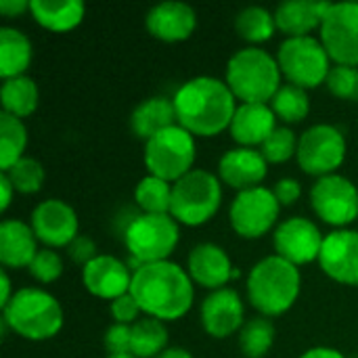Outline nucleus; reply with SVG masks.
I'll return each instance as SVG.
<instances>
[{"label":"nucleus","mask_w":358,"mask_h":358,"mask_svg":"<svg viewBox=\"0 0 358 358\" xmlns=\"http://www.w3.org/2000/svg\"><path fill=\"white\" fill-rule=\"evenodd\" d=\"M145 25L147 31L162 42H180L195 31L197 15L185 2H162L147 13Z\"/></svg>","instance_id":"aec40b11"},{"label":"nucleus","mask_w":358,"mask_h":358,"mask_svg":"<svg viewBox=\"0 0 358 358\" xmlns=\"http://www.w3.org/2000/svg\"><path fill=\"white\" fill-rule=\"evenodd\" d=\"M0 289H2V294H0V306L4 308L10 302V298H13V294H10V279L6 275V268H2V273H0Z\"/></svg>","instance_id":"49530a36"},{"label":"nucleus","mask_w":358,"mask_h":358,"mask_svg":"<svg viewBox=\"0 0 358 358\" xmlns=\"http://www.w3.org/2000/svg\"><path fill=\"white\" fill-rule=\"evenodd\" d=\"M107 358H134V357H130V355H122V357H107Z\"/></svg>","instance_id":"09e8293b"},{"label":"nucleus","mask_w":358,"mask_h":358,"mask_svg":"<svg viewBox=\"0 0 358 358\" xmlns=\"http://www.w3.org/2000/svg\"><path fill=\"white\" fill-rule=\"evenodd\" d=\"M300 287V268L277 254L262 258L248 279L250 302L262 317H279L287 313L296 304Z\"/></svg>","instance_id":"7ed1b4c3"},{"label":"nucleus","mask_w":358,"mask_h":358,"mask_svg":"<svg viewBox=\"0 0 358 358\" xmlns=\"http://www.w3.org/2000/svg\"><path fill=\"white\" fill-rule=\"evenodd\" d=\"M0 101H2V111L15 117H27L36 111L38 107V86L31 78L19 76L4 80L0 88Z\"/></svg>","instance_id":"cd10ccee"},{"label":"nucleus","mask_w":358,"mask_h":358,"mask_svg":"<svg viewBox=\"0 0 358 358\" xmlns=\"http://www.w3.org/2000/svg\"><path fill=\"white\" fill-rule=\"evenodd\" d=\"M329 92L342 101H358V67L350 65H334L327 80H325Z\"/></svg>","instance_id":"e433bc0d"},{"label":"nucleus","mask_w":358,"mask_h":358,"mask_svg":"<svg viewBox=\"0 0 358 358\" xmlns=\"http://www.w3.org/2000/svg\"><path fill=\"white\" fill-rule=\"evenodd\" d=\"M134 201L143 210V214H170L172 185L149 174L136 185Z\"/></svg>","instance_id":"473e14b6"},{"label":"nucleus","mask_w":358,"mask_h":358,"mask_svg":"<svg viewBox=\"0 0 358 358\" xmlns=\"http://www.w3.org/2000/svg\"><path fill=\"white\" fill-rule=\"evenodd\" d=\"M273 193H275V197H277V201L281 206H292V203H296L300 199L302 187H300V182L296 178H281L275 185Z\"/></svg>","instance_id":"79ce46f5"},{"label":"nucleus","mask_w":358,"mask_h":358,"mask_svg":"<svg viewBox=\"0 0 358 358\" xmlns=\"http://www.w3.org/2000/svg\"><path fill=\"white\" fill-rule=\"evenodd\" d=\"M2 323L17 336L42 342L55 338L63 327V308L55 296L38 287H23L2 308Z\"/></svg>","instance_id":"20e7f679"},{"label":"nucleus","mask_w":358,"mask_h":358,"mask_svg":"<svg viewBox=\"0 0 358 358\" xmlns=\"http://www.w3.org/2000/svg\"><path fill=\"white\" fill-rule=\"evenodd\" d=\"M271 109L275 111V115L287 124H296L302 122L308 111H310V101L304 88L296 86V84H283L277 94L271 101Z\"/></svg>","instance_id":"72a5a7b5"},{"label":"nucleus","mask_w":358,"mask_h":358,"mask_svg":"<svg viewBox=\"0 0 358 358\" xmlns=\"http://www.w3.org/2000/svg\"><path fill=\"white\" fill-rule=\"evenodd\" d=\"M329 6L331 2L323 0H287L277 6L275 21L277 27L289 38H302L321 27Z\"/></svg>","instance_id":"5701e85b"},{"label":"nucleus","mask_w":358,"mask_h":358,"mask_svg":"<svg viewBox=\"0 0 358 358\" xmlns=\"http://www.w3.org/2000/svg\"><path fill=\"white\" fill-rule=\"evenodd\" d=\"M298 141L300 138H296V132L292 128H277L262 145L260 153L268 164H283L298 153Z\"/></svg>","instance_id":"c9c22d12"},{"label":"nucleus","mask_w":358,"mask_h":358,"mask_svg":"<svg viewBox=\"0 0 358 358\" xmlns=\"http://www.w3.org/2000/svg\"><path fill=\"white\" fill-rule=\"evenodd\" d=\"M31 42L15 27H0V76L19 78L31 63Z\"/></svg>","instance_id":"bb28decb"},{"label":"nucleus","mask_w":358,"mask_h":358,"mask_svg":"<svg viewBox=\"0 0 358 358\" xmlns=\"http://www.w3.org/2000/svg\"><path fill=\"white\" fill-rule=\"evenodd\" d=\"M176 122L193 136H216L231 128L235 117V94L229 84L212 78L199 76L185 82L174 94Z\"/></svg>","instance_id":"f03ea898"},{"label":"nucleus","mask_w":358,"mask_h":358,"mask_svg":"<svg viewBox=\"0 0 358 358\" xmlns=\"http://www.w3.org/2000/svg\"><path fill=\"white\" fill-rule=\"evenodd\" d=\"M235 29L243 40H248L252 44H260V42H266L273 38V34L277 29V21L268 8L248 6L235 17Z\"/></svg>","instance_id":"7c9ffc66"},{"label":"nucleus","mask_w":358,"mask_h":358,"mask_svg":"<svg viewBox=\"0 0 358 358\" xmlns=\"http://www.w3.org/2000/svg\"><path fill=\"white\" fill-rule=\"evenodd\" d=\"M222 201V187L216 174L191 170L172 185L170 216L187 227H199L214 218Z\"/></svg>","instance_id":"423d86ee"},{"label":"nucleus","mask_w":358,"mask_h":358,"mask_svg":"<svg viewBox=\"0 0 358 358\" xmlns=\"http://www.w3.org/2000/svg\"><path fill=\"white\" fill-rule=\"evenodd\" d=\"M27 145V130L15 115L0 113V170L8 172L23 155Z\"/></svg>","instance_id":"c756f323"},{"label":"nucleus","mask_w":358,"mask_h":358,"mask_svg":"<svg viewBox=\"0 0 358 358\" xmlns=\"http://www.w3.org/2000/svg\"><path fill=\"white\" fill-rule=\"evenodd\" d=\"M279 210L281 203L277 201L271 189L256 187V189L241 191L229 210L231 227L243 239H258L275 227L279 218Z\"/></svg>","instance_id":"9b49d317"},{"label":"nucleus","mask_w":358,"mask_h":358,"mask_svg":"<svg viewBox=\"0 0 358 358\" xmlns=\"http://www.w3.org/2000/svg\"><path fill=\"white\" fill-rule=\"evenodd\" d=\"M300 358H346L340 350L336 348H325V346H319V348H310L306 350Z\"/></svg>","instance_id":"a18cd8bd"},{"label":"nucleus","mask_w":358,"mask_h":358,"mask_svg":"<svg viewBox=\"0 0 358 358\" xmlns=\"http://www.w3.org/2000/svg\"><path fill=\"white\" fill-rule=\"evenodd\" d=\"M29 275L40 283H52L63 275V260L50 248L40 250L29 264Z\"/></svg>","instance_id":"4c0bfd02"},{"label":"nucleus","mask_w":358,"mask_h":358,"mask_svg":"<svg viewBox=\"0 0 358 358\" xmlns=\"http://www.w3.org/2000/svg\"><path fill=\"white\" fill-rule=\"evenodd\" d=\"M319 264L327 277L342 285L358 287V233L340 229L325 235Z\"/></svg>","instance_id":"dca6fc26"},{"label":"nucleus","mask_w":358,"mask_h":358,"mask_svg":"<svg viewBox=\"0 0 358 358\" xmlns=\"http://www.w3.org/2000/svg\"><path fill=\"white\" fill-rule=\"evenodd\" d=\"M67 252H69L71 260L78 262V264H82V266H86L90 260H94V258L99 256V254H96L94 241H92L90 237H86V235H78V237L67 245Z\"/></svg>","instance_id":"a19ab883"},{"label":"nucleus","mask_w":358,"mask_h":358,"mask_svg":"<svg viewBox=\"0 0 358 358\" xmlns=\"http://www.w3.org/2000/svg\"><path fill=\"white\" fill-rule=\"evenodd\" d=\"M132 275L134 273H130V266L120 258L99 254L82 268V283L92 296L113 302L130 294Z\"/></svg>","instance_id":"f3484780"},{"label":"nucleus","mask_w":358,"mask_h":358,"mask_svg":"<svg viewBox=\"0 0 358 358\" xmlns=\"http://www.w3.org/2000/svg\"><path fill=\"white\" fill-rule=\"evenodd\" d=\"M178 237V222L170 214H134L124 231L126 250L141 266L168 260Z\"/></svg>","instance_id":"0eeeda50"},{"label":"nucleus","mask_w":358,"mask_h":358,"mask_svg":"<svg viewBox=\"0 0 358 358\" xmlns=\"http://www.w3.org/2000/svg\"><path fill=\"white\" fill-rule=\"evenodd\" d=\"M36 233L31 224L21 220H2L0 224V262L6 268H23L31 264L36 254Z\"/></svg>","instance_id":"b1692460"},{"label":"nucleus","mask_w":358,"mask_h":358,"mask_svg":"<svg viewBox=\"0 0 358 358\" xmlns=\"http://www.w3.org/2000/svg\"><path fill=\"white\" fill-rule=\"evenodd\" d=\"M323 241H325V237L319 231V227L313 220L300 218V216L287 218L275 231L277 256H281L283 260H287L296 266L319 260Z\"/></svg>","instance_id":"4468645a"},{"label":"nucleus","mask_w":358,"mask_h":358,"mask_svg":"<svg viewBox=\"0 0 358 358\" xmlns=\"http://www.w3.org/2000/svg\"><path fill=\"white\" fill-rule=\"evenodd\" d=\"M130 344H132V325L113 323L107 329V334H105V348H107L109 357L130 355Z\"/></svg>","instance_id":"58836bf2"},{"label":"nucleus","mask_w":358,"mask_h":358,"mask_svg":"<svg viewBox=\"0 0 358 358\" xmlns=\"http://www.w3.org/2000/svg\"><path fill=\"white\" fill-rule=\"evenodd\" d=\"M31 2L27 0H0V13L4 17H17L25 10H29Z\"/></svg>","instance_id":"37998d69"},{"label":"nucleus","mask_w":358,"mask_h":358,"mask_svg":"<svg viewBox=\"0 0 358 358\" xmlns=\"http://www.w3.org/2000/svg\"><path fill=\"white\" fill-rule=\"evenodd\" d=\"M168 348V329L157 319H138L132 325V344L130 357L157 358Z\"/></svg>","instance_id":"c85d7f7f"},{"label":"nucleus","mask_w":358,"mask_h":358,"mask_svg":"<svg viewBox=\"0 0 358 358\" xmlns=\"http://www.w3.org/2000/svg\"><path fill=\"white\" fill-rule=\"evenodd\" d=\"M29 13L42 27L50 31H69L82 23L86 6L80 0H63V2L31 0Z\"/></svg>","instance_id":"a878e982"},{"label":"nucleus","mask_w":358,"mask_h":358,"mask_svg":"<svg viewBox=\"0 0 358 358\" xmlns=\"http://www.w3.org/2000/svg\"><path fill=\"white\" fill-rule=\"evenodd\" d=\"M245 310L235 289L222 287L212 292L201 304V325L208 336L224 340L245 325Z\"/></svg>","instance_id":"a211bd4d"},{"label":"nucleus","mask_w":358,"mask_h":358,"mask_svg":"<svg viewBox=\"0 0 358 358\" xmlns=\"http://www.w3.org/2000/svg\"><path fill=\"white\" fill-rule=\"evenodd\" d=\"M277 115L264 103H241L231 122V136L241 147L264 145L268 136L277 130Z\"/></svg>","instance_id":"4be33fe9"},{"label":"nucleus","mask_w":358,"mask_h":358,"mask_svg":"<svg viewBox=\"0 0 358 358\" xmlns=\"http://www.w3.org/2000/svg\"><path fill=\"white\" fill-rule=\"evenodd\" d=\"M8 176V180L13 182L15 191L29 195V193H38L44 185V168L38 159L31 157H21L8 172H2Z\"/></svg>","instance_id":"f704fd0d"},{"label":"nucleus","mask_w":358,"mask_h":358,"mask_svg":"<svg viewBox=\"0 0 358 358\" xmlns=\"http://www.w3.org/2000/svg\"><path fill=\"white\" fill-rule=\"evenodd\" d=\"M281 67L264 48L248 46L237 50L227 65V84L243 103H268L281 84Z\"/></svg>","instance_id":"39448f33"},{"label":"nucleus","mask_w":358,"mask_h":358,"mask_svg":"<svg viewBox=\"0 0 358 358\" xmlns=\"http://www.w3.org/2000/svg\"><path fill=\"white\" fill-rule=\"evenodd\" d=\"M78 227L73 208L61 199L40 201L31 212V229L48 248H67L78 237Z\"/></svg>","instance_id":"2eb2a0df"},{"label":"nucleus","mask_w":358,"mask_h":358,"mask_svg":"<svg viewBox=\"0 0 358 358\" xmlns=\"http://www.w3.org/2000/svg\"><path fill=\"white\" fill-rule=\"evenodd\" d=\"M275 342V325L268 317H254L245 321L239 331V346L243 357L264 358Z\"/></svg>","instance_id":"2f4dec72"},{"label":"nucleus","mask_w":358,"mask_h":358,"mask_svg":"<svg viewBox=\"0 0 358 358\" xmlns=\"http://www.w3.org/2000/svg\"><path fill=\"white\" fill-rule=\"evenodd\" d=\"M109 310H111L113 321L120 323V325H134L136 319H138V315L143 313L141 306L136 304V300L132 298V294H126V296L113 300L111 306H109Z\"/></svg>","instance_id":"ea45409f"},{"label":"nucleus","mask_w":358,"mask_h":358,"mask_svg":"<svg viewBox=\"0 0 358 358\" xmlns=\"http://www.w3.org/2000/svg\"><path fill=\"white\" fill-rule=\"evenodd\" d=\"M0 189H2L0 210H2V212H6V210H8V206H10V201H13V191H15L13 182L8 180V176H6V174H0Z\"/></svg>","instance_id":"c03bdc74"},{"label":"nucleus","mask_w":358,"mask_h":358,"mask_svg":"<svg viewBox=\"0 0 358 358\" xmlns=\"http://www.w3.org/2000/svg\"><path fill=\"white\" fill-rule=\"evenodd\" d=\"M239 273L227 252L216 243H199L189 254V277L208 289H222Z\"/></svg>","instance_id":"412c9836"},{"label":"nucleus","mask_w":358,"mask_h":358,"mask_svg":"<svg viewBox=\"0 0 358 358\" xmlns=\"http://www.w3.org/2000/svg\"><path fill=\"white\" fill-rule=\"evenodd\" d=\"M130 294L145 315L157 321H178L193 306V283L182 266L164 260L143 264L132 275Z\"/></svg>","instance_id":"f257e3e1"},{"label":"nucleus","mask_w":358,"mask_h":358,"mask_svg":"<svg viewBox=\"0 0 358 358\" xmlns=\"http://www.w3.org/2000/svg\"><path fill=\"white\" fill-rule=\"evenodd\" d=\"M178 124L176 122V109H174V101L166 99V96H151L145 99L143 103H138L130 115V128L132 132L143 138L145 143L149 138H153L157 132L170 128Z\"/></svg>","instance_id":"393cba45"},{"label":"nucleus","mask_w":358,"mask_h":358,"mask_svg":"<svg viewBox=\"0 0 358 358\" xmlns=\"http://www.w3.org/2000/svg\"><path fill=\"white\" fill-rule=\"evenodd\" d=\"M315 214L331 227H348L358 218L357 187L340 174L319 178L310 189Z\"/></svg>","instance_id":"ddd939ff"},{"label":"nucleus","mask_w":358,"mask_h":358,"mask_svg":"<svg viewBox=\"0 0 358 358\" xmlns=\"http://www.w3.org/2000/svg\"><path fill=\"white\" fill-rule=\"evenodd\" d=\"M195 138L189 130L174 124L145 143V166L151 176L178 182L193 170Z\"/></svg>","instance_id":"6e6552de"},{"label":"nucleus","mask_w":358,"mask_h":358,"mask_svg":"<svg viewBox=\"0 0 358 358\" xmlns=\"http://www.w3.org/2000/svg\"><path fill=\"white\" fill-rule=\"evenodd\" d=\"M331 57L323 42L313 36L287 38L281 42L277 52V63L281 73L300 88H317L323 84L331 71Z\"/></svg>","instance_id":"1a4fd4ad"},{"label":"nucleus","mask_w":358,"mask_h":358,"mask_svg":"<svg viewBox=\"0 0 358 358\" xmlns=\"http://www.w3.org/2000/svg\"><path fill=\"white\" fill-rule=\"evenodd\" d=\"M298 164L306 174L329 176L344 164L346 138L331 124H317L308 128L298 141Z\"/></svg>","instance_id":"9d476101"},{"label":"nucleus","mask_w":358,"mask_h":358,"mask_svg":"<svg viewBox=\"0 0 358 358\" xmlns=\"http://www.w3.org/2000/svg\"><path fill=\"white\" fill-rule=\"evenodd\" d=\"M266 166L268 162L260 151H254L250 147H237L220 157L218 174L224 185L241 193L260 187V182L266 178V170H268Z\"/></svg>","instance_id":"6ab92c4d"},{"label":"nucleus","mask_w":358,"mask_h":358,"mask_svg":"<svg viewBox=\"0 0 358 358\" xmlns=\"http://www.w3.org/2000/svg\"><path fill=\"white\" fill-rule=\"evenodd\" d=\"M157 358H193L189 350L185 348H166Z\"/></svg>","instance_id":"de8ad7c7"},{"label":"nucleus","mask_w":358,"mask_h":358,"mask_svg":"<svg viewBox=\"0 0 358 358\" xmlns=\"http://www.w3.org/2000/svg\"><path fill=\"white\" fill-rule=\"evenodd\" d=\"M321 42L331 61L358 67V2H331L321 23Z\"/></svg>","instance_id":"f8f14e48"}]
</instances>
